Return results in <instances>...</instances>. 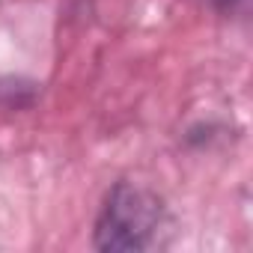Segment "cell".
<instances>
[{
  "instance_id": "7a4b0ae2",
  "label": "cell",
  "mask_w": 253,
  "mask_h": 253,
  "mask_svg": "<svg viewBox=\"0 0 253 253\" xmlns=\"http://www.w3.org/2000/svg\"><path fill=\"white\" fill-rule=\"evenodd\" d=\"M200 3H206L209 9H214V12H235V9H241L244 6V0H200Z\"/></svg>"
},
{
  "instance_id": "6da1fadb",
  "label": "cell",
  "mask_w": 253,
  "mask_h": 253,
  "mask_svg": "<svg viewBox=\"0 0 253 253\" xmlns=\"http://www.w3.org/2000/svg\"><path fill=\"white\" fill-rule=\"evenodd\" d=\"M170 238V211L161 194L137 182H113L92 226V247L101 253L158 250Z\"/></svg>"
}]
</instances>
